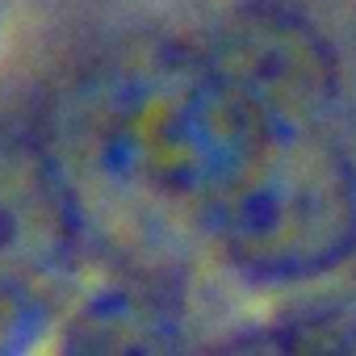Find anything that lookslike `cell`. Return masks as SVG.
I'll use <instances>...</instances> for the list:
<instances>
[{
    "label": "cell",
    "instance_id": "obj_1",
    "mask_svg": "<svg viewBox=\"0 0 356 356\" xmlns=\"http://www.w3.org/2000/svg\"><path fill=\"white\" fill-rule=\"evenodd\" d=\"M264 138V118L206 55L185 51L118 63L80 109L84 159L101 181L202 231H214Z\"/></svg>",
    "mask_w": 356,
    "mask_h": 356
},
{
    "label": "cell",
    "instance_id": "obj_2",
    "mask_svg": "<svg viewBox=\"0 0 356 356\" xmlns=\"http://www.w3.org/2000/svg\"><path fill=\"white\" fill-rule=\"evenodd\" d=\"M210 235L252 281H306L343 264L356 252V159L331 122L268 126Z\"/></svg>",
    "mask_w": 356,
    "mask_h": 356
},
{
    "label": "cell",
    "instance_id": "obj_3",
    "mask_svg": "<svg viewBox=\"0 0 356 356\" xmlns=\"http://www.w3.org/2000/svg\"><path fill=\"white\" fill-rule=\"evenodd\" d=\"M76 264V197L51 151L0 138V348L55 306Z\"/></svg>",
    "mask_w": 356,
    "mask_h": 356
},
{
    "label": "cell",
    "instance_id": "obj_4",
    "mask_svg": "<svg viewBox=\"0 0 356 356\" xmlns=\"http://www.w3.org/2000/svg\"><path fill=\"white\" fill-rule=\"evenodd\" d=\"M206 63L264 118V126L331 122L339 76L323 34L293 9L260 5L235 13Z\"/></svg>",
    "mask_w": 356,
    "mask_h": 356
},
{
    "label": "cell",
    "instance_id": "obj_5",
    "mask_svg": "<svg viewBox=\"0 0 356 356\" xmlns=\"http://www.w3.org/2000/svg\"><path fill=\"white\" fill-rule=\"evenodd\" d=\"M67 339L84 352H143L163 348L172 339V318L159 302H151L138 289H109L88 310H80Z\"/></svg>",
    "mask_w": 356,
    "mask_h": 356
}]
</instances>
